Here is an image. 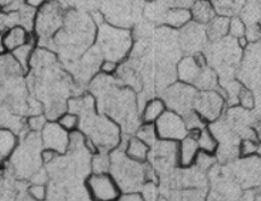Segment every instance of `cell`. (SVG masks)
Instances as JSON below:
<instances>
[{
	"instance_id": "cell-13",
	"label": "cell",
	"mask_w": 261,
	"mask_h": 201,
	"mask_svg": "<svg viewBox=\"0 0 261 201\" xmlns=\"http://www.w3.org/2000/svg\"><path fill=\"white\" fill-rule=\"evenodd\" d=\"M208 66V65H207ZM204 66H201L197 60H195L194 56L192 55H187L179 59L176 66V77L179 82L193 85L197 81L200 72Z\"/></svg>"
},
{
	"instance_id": "cell-43",
	"label": "cell",
	"mask_w": 261,
	"mask_h": 201,
	"mask_svg": "<svg viewBox=\"0 0 261 201\" xmlns=\"http://www.w3.org/2000/svg\"><path fill=\"white\" fill-rule=\"evenodd\" d=\"M255 201H261V189L258 193H255Z\"/></svg>"
},
{
	"instance_id": "cell-20",
	"label": "cell",
	"mask_w": 261,
	"mask_h": 201,
	"mask_svg": "<svg viewBox=\"0 0 261 201\" xmlns=\"http://www.w3.org/2000/svg\"><path fill=\"white\" fill-rule=\"evenodd\" d=\"M18 147V138L11 129L0 128V158L7 162Z\"/></svg>"
},
{
	"instance_id": "cell-17",
	"label": "cell",
	"mask_w": 261,
	"mask_h": 201,
	"mask_svg": "<svg viewBox=\"0 0 261 201\" xmlns=\"http://www.w3.org/2000/svg\"><path fill=\"white\" fill-rule=\"evenodd\" d=\"M192 22L207 25L216 16V11L210 0H195L190 7Z\"/></svg>"
},
{
	"instance_id": "cell-28",
	"label": "cell",
	"mask_w": 261,
	"mask_h": 201,
	"mask_svg": "<svg viewBox=\"0 0 261 201\" xmlns=\"http://www.w3.org/2000/svg\"><path fill=\"white\" fill-rule=\"evenodd\" d=\"M91 165L93 173H109L110 156H108L107 153L101 152L94 154Z\"/></svg>"
},
{
	"instance_id": "cell-11",
	"label": "cell",
	"mask_w": 261,
	"mask_h": 201,
	"mask_svg": "<svg viewBox=\"0 0 261 201\" xmlns=\"http://www.w3.org/2000/svg\"><path fill=\"white\" fill-rule=\"evenodd\" d=\"M41 143L43 148L51 149L58 155H65L69 149V133L56 120H51L41 131Z\"/></svg>"
},
{
	"instance_id": "cell-24",
	"label": "cell",
	"mask_w": 261,
	"mask_h": 201,
	"mask_svg": "<svg viewBox=\"0 0 261 201\" xmlns=\"http://www.w3.org/2000/svg\"><path fill=\"white\" fill-rule=\"evenodd\" d=\"M210 2L213 3L216 13L226 17L234 15L243 3L242 0H210Z\"/></svg>"
},
{
	"instance_id": "cell-19",
	"label": "cell",
	"mask_w": 261,
	"mask_h": 201,
	"mask_svg": "<svg viewBox=\"0 0 261 201\" xmlns=\"http://www.w3.org/2000/svg\"><path fill=\"white\" fill-rule=\"evenodd\" d=\"M229 17L216 15V16L205 25V32L209 41H219L228 36Z\"/></svg>"
},
{
	"instance_id": "cell-33",
	"label": "cell",
	"mask_w": 261,
	"mask_h": 201,
	"mask_svg": "<svg viewBox=\"0 0 261 201\" xmlns=\"http://www.w3.org/2000/svg\"><path fill=\"white\" fill-rule=\"evenodd\" d=\"M28 192L33 200L36 201H44L47 199V188L42 183H37L30 185Z\"/></svg>"
},
{
	"instance_id": "cell-37",
	"label": "cell",
	"mask_w": 261,
	"mask_h": 201,
	"mask_svg": "<svg viewBox=\"0 0 261 201\" xmlns=\"http://www.w3.org/2000/svg\"><path fill=\"white\" fill-rule=\"evenodd\" d=\"M57 153L54 152L51 149H47V148H43L41 154H40V158H41V162L43 164H49L54 162V159L57 157Z\"/></svg>"
},
{
	"instance_id": "cell-36",
	"label": "cell",
	"mask_w": 261,
	"mask_h": 201,
	"mask_svg": "<svg viewBox=\"0 0 261 201\" xmlns=\"http://www.w3.org/2000/svg\"><path fill=\"white\" fill-rule=\"evenodd\" d=\"M244 37L248 39L249 42L258 40L260 37V29L258 28V25H251V27H248L247 30H245Z\"/></svg>"
},
{
	"instance_id": "cell-42",
	"label": "cell",
	"mask_w": 261,
	"mask_h": 201,
	"mask_svg": "<svg viewBox=\"0 0 261 201\" xmlns=\"http://www.w3.org/2000/svg\"><path fill=\"white\" fill-rule=\"evenodd\" d=\"M4 53H7L6 49H5L4 46V33L0 32V55L4 54Z\"/></svg>"
},
{
	"instance_id": "cell-46",
	"label": "cell",
	"mask_w": 261,
	"mask_h": 201,
	"mask_svg": "<svg viewBox=\"0 0 261 201\" xmlns=\"http://www.w3.org/2000/svg\"><path fill=\"white\" fill-rule=\"evenodd\" d=\"M5 163H6V162H4V160H3L2 158H0V168H2V167H3V166L5 165Z\"/></svg>"
},
{
	"instance_id": "cell-23",
	"label": "cell",
	"mask_w": 261,
	"mask_h": 201,
	"mask_svg": "<svg viewBox=\"0 0 261 201\" xmlns=\"http://www.w3.org/2000/svg\"><path fill=\"white\" fill-rule=\"evenodd\" d=\"M18 74H24V72L14 59L12 54L4 53L0 55V81L14 79Z\"/></svg>"
},
{
	"instance_id": "cell-29",
	"label": "cell",
	"mask_w": 261,
	"mask_h": 201,
	"mask_svg": "<svg viewBox=\"0 0 261 201\" xmlns=\"http://www.w3.org/2000/svg\"><path fill=\"white\" fill-rule=\"evenodd\" d=\"M258 140L242 139L239 143V156L241 158H248L257 155Z\"/></svg>"
},
{
	"instance_id": "cell-7",
	"label": "cell",
	"mask_w": 261,
	"mask_h": 201,
	"mask_svg": "<svg viewBox=\"0 0 261 201\" xmlns=\"http://www.w3.org/2000/svg\"><path fill=\"white\" fill-rule=\"evenodd\" d=\"M226 99L218 90L199 91L194 103V110L205 122L214 123L218 120L225 112Z\"/></svg>"
},
{
	"instance_id": "cell-4",
	"label": "cell",
	"mask_w": 261,
	"mask_h": 201,
	"mask_svg": "<svg viewBox=\"0 0 261 201\" xmlns=\"http://www.w3.org/2000/svg\"><path fill=\"white\" fill-rule=\"evenodd\" d=\"M139 2L143 0H103L102 11H100L109 24L128 29L138 18Z\"/></svg>"
},
{
	"instance_id": "cell-21",
	"label": "cell",
	"mask_w": 261,
	"mask_h": 201,
	"mask_svg": "<svg viewBox=\"0 0 261 201\" xmlns=\"http://www.w3.org/2000/svg\"><path fill=\"white\" fill-rule=\"evenodd\" d=\"M36 43L37 38H32L31 41L23 44V46L16 48L11 53L14 59L19 65L24 73H28L31 67V60L33 57V54L36 52Z\"/></svg>"
},
{
	"instance_id": "cell-47",
	"label": "cell",
	"mask_w": 261,
	"mask_h": 201,
	"mask_svg": "<svg viewBox=\"0 0 261 201\" xmlns=\"http://www.w3.org/2000/svg\"><path fill=\"white\" fill-rule=\"evenodd\" d=\"M143 2H147V3H150V2H154V0H143Z\"/></svg>"
},
{
	"instance_id": "cell-3",
	"label": "cell",
	"mask_w": 261,
	"mask_h": 201,
	"mask_svg": "<svg viewBox=\"0 0 261 201\" xmlns=\"http://www.w3.org/2000/svg\"><path fill=\"white\" fill-rule=\"evenodd\" d=\"M64 8L56 0H47L41 7L37 9L34 18V37L40 43L51 42L56 34L62 30L65 22Z\"/></svg>"
},
{
	"instance_id": "cell-44",
	"label": "cell",
	"mask_w": 261,
	"mask_h": 201,
	"mask_svg": "<svg viewBox=\"0 0 261 201\" xmlns=\"http://www.w3.org/2000/svg\"><path fill=\"white\" fill-rule=\"evenodd\" d=\"M257 156L261 158V141H259L258 143V150H257Z\"/></svg>"
},
{
	"instance_id": "cell-8",
	"label": "cell",
	"mask_w": 261,
	"mask_h": 201,
	"mask_svg": "<svg viewBox=\"0 0 261 201\" xmlns=\"http://www.w3.org/2000/svg\"><path fill=\"white\" fill-rule=\"evenodd\" d=\"M154 127L158 139L165 141L179 142L190 133L182 115L168 109L154 123Z\"/></svg>"
},
{
	"instance_id": "cell-10",
	"label": "cell",
	"mask_w": 261,
	"mask_h": 201,
	"mask_svg": "<svg viewBox=\"0 0 261 201\" xmlns=\"http://www.w3.org/2000/svg\"><path fill=\"white\" fill-rule=\"evenodd\" d=\"M207 40L205 27L195 22H190L188 25H185L183 29H180L178 34L179 48L188 55L201 53Z\"/></svg>"
},
{
	"instance_id": "cell-25",
	"label": "cell",
	"mask_w": 261,
	"mask_h": 201,
	"mask_svg": "<svg viewBox=\"0 0 261 201\" xmlns=\"http://www.w3.org/2000/svg\"><path fill=\"white\" fill-rule=\"evenodd\" d=\"M135 137L139 138L140 140H142V141L147 143L150 148H151L152 145L159 140L154 124L142 123L138 128L137 132H135Z\"/></svg>"
},
{
	"instance_id": "cell-39",
	"label": "cell",
	"mask_w": 261,
	"mask_h": 201,
	"mask_svg": "<svg viewBox=\"0 0 261 201\" xmlns=\"http://www.w3.org/2000/svg\"><path fill=\"white\" fill-rule=\"evenodd\" d=\"M24 2L28 5V6H30L31 8L39 9L44 3L47 2V0H24Z\"/></svg>"
},
{
	"instance_id": "cell-16",
	"label": "cell",
	"mask_w": 261,
	"mask_h": 201,
	"mask_svg": "<svg viewBox=\"0 0 261 201\" xmlns=\"http://www.w3.org/2000/svg\"><path fill=\"white\" fill-rule=\"evenodd\" d=\"M167 110V106L163 98L154 97L145 102L144 106L141 110V119L142 123L145 124H154L157 120L163 116L164 113Z\"/></svg>"
},
{
	"instance_id": "cell-34",
	"label": "cell",
	"mask_w": 261,
	"mask_h": 201,
	"mask_svg": "<svg viewBox=\"0 0 261 201\" xmlns=\"http://www.w3.org/2000/svg\"><path fill=\"white\" fill-rule=\"evenodd\" d=\"M118 67H119V63L114 62V60L103 59L101 64H100L99 72L103 75H107V77H113V75L117 73Z\"/></svg>"
},
{
	"instance_id": "cell-14",
	"label": "cell",
	"mask_w": 261,
	"mask_h": 201,
	"mask_svg": "<svg viewBox=\"0 0 261 201\" xmlns=\"http://www.w3.org/2000/svg\"><path fill=\"white\" fill-rule=\"evenodd\" d=\"M32 34L22 25H15L4 33V46L7 53H12L18 47L32 40Z\"/></svg>"
},
{
	"instance_id": "cell-40",
	"label": "cell",
	"mask_w": 261,
	"mask_h": 201,
	"mask_svg": "<svg viewBox=\"0 0 261 201\" xmlns=\"http://www.w3.org/2000/svg\"><path fill=\"white\" fill-rule=\"evenodd\" d=\"M240 201H255V193L253 192V191H247L242 197H241Z\"/></svg>"
},
{
	"instance_id": "cell-27",
	"label": "cell",
	"mask_w": 261,
	"mask_h": 201,
	"mask_svg": "<svg viewBox=\"0 0 261 201\" xmlns=\"http://www.w3.org/2000/svg\"><path fill=\"white\" fill-rule=\"evenodd\" d=\"M185 125H187V129L189 130V132H197V131H200L201 129L207 127V122L200 116V115L195 112L194 109L191 110V112L187 113L183 115Z\"/></svg>"
},
{
	"instance_id": "cell-22",
	"label": "cell",
	"mask_w": 261,
	"mask_h": 201,
	"mask_svg": "<svg viewBox=\"0 0 261 201\" xmlns=\"http://www.w3.org/2000/svg\"><path fill=\"white\" fill-rule=\"evenodd\" d=\"M195 138H197L200 152L212 156L217 154L219 143L209 127H205L198 131V132H195Z\"/></svg>"
},
{
	"instance_id": "cell-45",
	"label": "cell",
	"mask_w": 261,
	"mask_h": 201,
	"mask_svg": "<svg viewBox=\"0 0 261 201\" xmlns=\"http://www.w3.org/2000/svg\"><path fill=\"white\" fill-rule=\"evenodd\" d=\"M157 201H169V200L166 197H164V195H159Z\"/></svg>"
},
{
	"instance_id": "cell-41",
	"label": "cell",
	"mask_w": 261,
	"mask_h": 201,
	"mask_svg": "<svg viewBox=\"0 0 261 201\" xmlns=\"http://www.w3.org/2000/svg\"><path fill=\"white\" fill-rule=\"evenodd\" d=\"M16 2H18V0H0V8L3 9L5 7L9 6V5L16 3Z\"/></svg>"
},
{
	"instance_id": "cell-26",
	"label": "cell",
	"mask_w": 261,
	"mask_h": 201,
	"mask_svg": "<svg viewBox=\"0 0 261 201\" xmlns=\"http://www.w3.org/2000/svg\"><path fill=\"white\" fill-rule=\"evenodd\" d=\"M56 122L62 127L65 131H67L68 133H72L74 131H77L80 129V124H81V119L77 114L72 112L63 113L60 116L56 119Z\"/></svg>"
},
{
	"instance_id": "cell-5",
	"label": "cell",
	"mask_w": 261,
	"mask_h": 201,
	"mask_svg": "<svg viewBox=\"0 0 261 201\" xmlns=\"http://www.w3.org/2000/svg\"><path fill=\"white\" fill-rule=\"evenodd\" d=\"M199 90L193 85L182 82H174L164 90L163 100L166 104L168 110L185 115L194 109V103L197 99Z\"/></svg>"
},
{
	"instance_id": "cell-31",
	"label": "cell",
	"mask_w": 261,
	"mask_h": 201,
	"mask_svg": "<svg viewBox=\"0 0 261 201\" xmlns=\"http://www.w3.org/2000/svg\"><path fill=\"white\" fill-rule=\"evenodd\" d=\"M245 30H247V27H245V24L242 19L237 16L229 18L228 36H230L235 40H238L245 36Z\"/></svg>"
},
{
	"instance_id": "cell-18",
	"label": "cell",
	"mask_w": 261,
	"mask_h": 201,
	"mask_svg": "<svg viewBox=\"0 0 261 201\" xmlns=\"http://www.w3.org/2000/svg\"><path fill=\"white\" fill-rule=\"evenodd\" d=\"M149 145L137 137L128 138L124 147V153L129 159L138 163H147L150 155Z\"/></svg>"
},
{
	"instance_id": "cell-35",
	"label": "cell",
	"mask_w": 261,
	"mask_h": 201,
	"mask_svg": "<svg viewBox=\"0 0 261 201\" xmlns=\"http://www.w3.org/2000/svg\"><path fill=\"white\" fill-rule=\"evenodd\" d=\"M47 123V118L42 116V115H33V116L28 120L29 128L33 130L34 132H36V131H42L44 125Z\"/></svg>"
},
{
	"instance_id": "cell-6",
	"label": "cell",
	"mask_w": 261,
	"mask_h": 201,
	"mask_svg": "<svg viewBox=\"0 0 261 201\" xmlns=\"http://www.w3.org/2000/svg\"><path fill=\"white\" fill-rule=\"evenodd\" d=\"M92 201H117L122 191L110 173H91L85 181Z\"/></svg>"
},
{
	"instance_id": "cell-12",
	"label": "cell",
	"mask_w": 261,
	"mask_h": 201,
	"mask_svg": "<svg viewBox=\"0 0 261 201\" xmlns=\"http://www.w3.org/2000/svg\"><path fill=\"white\" fill-rule=\"evenodd\" d=\"M200 153L195 132L189 133L177 143V165L182 168H191L197 163Z\"/></svg>"
},
{
	"instance_id": "cell-2",
	"label": "cell",
	"mask_w": 261,
	"mask_h": 201,
	"mask_svg": "<svg viewBox=\"0 0 261 201\" xmlns=\"http://www.w3.org/2000/svg\"><path fill=\"white\" fill-rule=\"evenodd\" d=\"M94 42L103 59L116 63L126 59L134 46L133 33L129 29L118 28L109 23L98 27Z\"/></svg>"
},
{
	"instance_id": "cell-38",
	"label": "cell",
	"mask_w": 261,
	"mask_h": 201,
	"mask_svg": "<svg viewBox=\"0 0 261 201\" xmlns=\"http://www.w3.org/2000/svg\"><path fill=\"white\" fill-rule=\"evenodd\" d=\"M117 201H144L140 192H129L122 193Z\"/></svg>"
},
{
	"instance_id": "cell-1",
	"label": "cell",
	"mask_w": 261,
	"mask_h": 201,
	"mask_svg": "<svg viewBox=\"0 0 261 201\" xmlns=\"http://www.w3.org/2000/svg\"><path fill=\"white\" fill-rule=\"evenodd\" d=\"M150 166L129 159L124 150L115 149L110 155L109 173L116 181L122 193L139 192L148 181Z\"/></svg>"
},
{
	"instance_id": "cell-9",
	"label": "cell",
	"mask_w": 261,
	"mask_h": 201,
	"mask_svg": "<svg viewBox=\"0 0 261 201\" xmlns=\"http://www.w3.org/2000/svg\"><path fill=\"white\" fill-rule=\"evenodd\" d=\"M233 175L237 183L244 188L261 187V158L257 155L242 158L235 164Z\"/></svg>"
},
{
	"instance_id": "cell-32",
	"label": "cell",
	"mask_w": 261,
	"mask_h": 201,
	"mask_svg": "<svg viewBox=\"0 0 261 201\" xmlns=\"http://www.w3.org/2000/svg\"><path fill=\"white\" fill-rule=\"evenodd\" d=\"M140 194H141V197L143 198L144 201H157L158 197H159V193H158V189H157V185H155L154 182L152 181H148V182H145L142 188L140 189Z\"/></svg>"
},
{
	"instance_id": "cell-30",
	"label": "cell",
	"mask_w": 261,
	"mask_h": 201,
	"mask_svg": "<svg viewBox=\"0 0 261 201\" xmlns=\"http://www.w3.org/2000/svg\"><path fill=\"white\" fill-rule=\"evenodd\" d=\"M238 104L241 108L248 110V112H250V110H253L255 107L254 93L247 87H243L242 89H241V91L239 93Z\"/></svg>"
},
{
	"instance_id": "cell-15",
	"label": "cell",
	"mask_w": 261,
	"mask_h": 201,
	"mask_svg": "<svg viewBox=\"0 0 261 201\" xmlns=\"http://www.w3.org/2000/svg\"><path fill=\"white\" fill-rule=\"evenodd\" d=\"M190 22H192L190 9L183 7H170L163 17V24L172 30L183 29Z\"/></svg>"
}]
</instances>
